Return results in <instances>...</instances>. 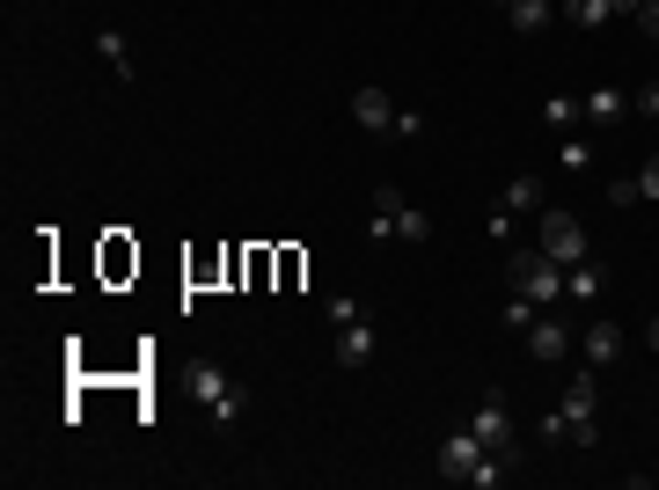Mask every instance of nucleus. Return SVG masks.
<instances>
[{"label": "nucleus", "instance_id": "1", "mask_svg": "<svg viewBox=\"0 0 659 490\" xmlns=\"http://www.w3.org/2000/svg\"><path fill=\"white\" fill-rule=\"evenodd\" d=\"M505 279H513V293H521V300H535V308H557V300H564V263L542 257V249H513Z\"/></svg>", "mask_w": 659, "mask_h": 490}, {"label": "nucleus", "instance_id": "2", "mask_svg": "<svg viewBox=\"0 0 659 490\" xmlns=\"http://www.w3.org/2000/svg\"><path fill=\"white\" fill-rule=\"evenodd\" d=\"M469 432L484 439L491 454H505V461H528V447H521V424H513V410H505V388H484V410L469 418Z\"/></svg>", "mask_w": 659, "mask_h": 490}, {"label": "nucleus", "instance_id": "3", "mask_svg": "<svg viewBox=\"0 0 659 490\" xmlns=\"http://www.w3.org/2000/svg\"><path fill=\"white\" fill-rule=\"evenodd\" d=\"M535 234H542V257H557L564 271H572L579 257H593V249H587V228H579L564 206H542V212H535Z\"/></svg>", "mask_w": 659, "mask_h": 490}, {"label": "nucleus", "instance_id": "4", "mask_svg": "<svg viewBox=\"0 0 659 490\" xmlns=\"http://www.w3.org/2000/svg\"><path fill=\"white\" fill-rule=\"evenodd\" d=\"M191 396H198V403H206V418L220 424V432H227V424H235V418H243V396H235V381H227L220 367H206V359H198V367H191Z\"/></svg>", "mask_w": 659, "mask_h": 490}, {"label": "nucleus", "instance_id": "5", "mask_svg": "<svg viewBox=\"0 0 659 490\" xmlns=\"http://www.w3.org/2000/svg\"><path fill=\"white\" fill-rule=\"evenodd\" d=\"M572 344H579V337H572V322H564V316H550V308H542V316L528 322V359H535V367H557V359H564Z\"/></svg>", "mask_w": 659, "mask_h": 490}, {"label": "nucleus", "instance_id": "6", "mask_svg": "<svg viewBox=\"0 0 659 490\" xmlns=\"http://www.w3.org/2000/svg\"><path fill=\"white\" fill-rule=\"evenodd\" d=\"M484 454H491V447H484V439H476V432H469V424H462V432H447V447H440V461H433V469L447 476V483H469V476H476V461H484Z\"/></svg>", "mask_w": 659, "mask_h": 490}, {"label": "nucleus", "instance_id": "7", "mask_svg": "<svg viewBox=\"0 0 659 490\" xmlns=\"http://www.w3.org/2000/svg\"><path fill=\"white\" fill-rule=\"evenodd\" d=\"M374 351H382V337H374V322H366V316L337 322V367H345V373L374 367Z\"/></svg>", "mask_w": 659, "mask_h": 490}, {"label": "nucleus", "instance_id": "8", "mask_svg": "<svg viewBox=\"0 0 659 490\" xmlns=\"http://www.w3.org/2000/svg\"><path fill=\"white\" fill-rule=\"evenodd\" d=\"M557 410H564V424H593V418H601V373H572V381H564V403H557Z\"/></svg>", "mask_w": 659, "mask_h": 490}, {"label": "nucleus", "instance_id": "9", "mask_svg": "<svg viewBox=\"0 0 659 490\" xmlns=\"http://www.w3.org/2000/svg\"><path fill=\"white\" fill-rule=\"evenodd\" d=\"M579 351H587V367H593V373L616 367V359H623V322L593 316V322H587V337H579Z\"/></svg>", "mask_w": 659, "mask_h": 490}, {"label": "nucleus", "instance_id": "10", "mask_svg": "<svg viewBox=\"0 0 659 490\" xmlns=\"http://www.w3.org/2000/svg\"><path fill=\"white\" fill-rule=\"evenodd\" d=\"M352 118L366 124V132H396V96H388V88H352Z\"/></svg>", "mask_w": 659, "mask_h": 490}, {"label": "nucleus", "instance_id": "11", "mask_svg": "<svg viewBox=\"0 0 659 490\" xmlns=\"http://www.w3.org/2000/svg\"><path fill=\"white\" fill-rule=\"evenodd\" d=\"M601 286H608V263L601 257H579L572 271H564V300H601Z\"/></svg>", "mask_w": 659, "mask_h": 490}, {"label": "nucleus", "instance_id": "12", "mask_svg": "<svg viewBox=\"0 0 659 490\" xmlns=\"http://www.w3.org/2000/svg\"><path fill=\"white\" fill-rule=\"evenodd\" d=\"M396 212H403V191L382 183V191H374V220H366V242H396Z\"/></svg>", "mask_w": 659, "mask_h": 490}, {"label": "nucleus", "instance_id": "13", "mask_svg": "<svg viewBox=\"0 0 659 490\" xmlns=\"http://www.w3.org/2000/svg\"><path fill=\"white\" fill-rule=\"evenodd\" d=\"M499 212H505V220H528V212H542V183H535V176H513V183L499 191Z\"/></svg>", "mask_w": 659, "mask_h": 490}, {"label": "nucleus", "instance_id": "14", "mask_svg": "<svg viewBox=\"0 0 659 490\" xmlns=\"http://www.w3.org/2000/svg\"><path fill=\"white\" fill-rule=\"evenodd\" d=\"M505 22H513L521 37H542V30L557 22V0H513V8H505Z\"/></svg>", "mask_w": 659, "mask_h": 490}, {"label": "nucleus", "instance_id": "15", "mask_svg": "<svg viewBox=\"0 0 659 490\" xmlns=\"http://www.w3.org/2000/svg\"><path fill=\"white\" fill-rule=\"evenodd\" d=\"M579 103H587V118H593V124H623L630 96H623V88H587V96H579Z\"/></svg>", "mask_w": 659, "mask_h": 490}, {"label": "nucleus", "instance_id": "16", "mask_svg": "<svg viewBox=\"0 0 659 490\" xmlns=\"http://www.w3.org/2000/svg\"><path fill=\"white\" fill-rule=\"evenodd\" d=\"M542 124L564 140V132H579V124H587V103H579V96H550V103H542Z\"/></svg>", "mask_w": 659, "mask_h": 490}, {"label": "nucleus", "instance_id": "17", "mask_svg": "<svg viewBox=\"0 0 659 490\" xmlns=\"http://www.w3.org/2000/svg\"><path fill=\"white\" fill-rule=\"evenodd\" d=\"M96 52L118 67V81H132V52H125V37H118V30H96Z\"/></svg>", "mask_w": 659, "mask_h": 490}, {"label": "nucleus", "instance_id": "18", "mask_svg": "<svg viewBox=\"0 0 659 490\" xmlns=\"http://www.w3.org/2000/svg\"><path fill=\"white\" fill-rule=\"evenodd\" d=\"M564 22H579V30H601V22H608V0H564Z\"/></svg>", "mask_w": 659, "mask_h": 490}, {"label": "nucleus", "instance_id": "19", "mask_svg": "<svg viewBox=\"0 0 659 490\" xmlns=\"http://www.w3.org/2000/svg\"><path fill=\"white\" fill-rule=\"evenodd\" d=\"M535 316H542L535 300H521V293H513V300H505V316H499V322H505L513 337H528V322H535Z\"/></svg>", "mask_w": 659, "mask_h": 490}, {"label": "nucleus", "instance_id": "20", "mask_svg": "<svg viewBox=\"0 0 659 490\" xmlns=\"http://www.w3.org/2000/svg\"><path fill=\"white\" fill-rule=\"evenodd\" d=\"M425 234H433V220H425L417 206H403L396 212V242H425Z\"/></svg>", "mask_w": 659, "mask_h": 490}, {"label": "nucleus", "instance_id": "21", "mask_svg": "<svg viewBox=\"0 0 659 490\" xmlns=\"http://www.w3.org/2000/svg\"><path fill=\"white\" fill-rule=\"evenodd\" d=\"M557 161H564V169H593V140H579V132H564V147H557Z\"/></svg>", "mask_w": 659, "mask_h": 490}, {"label": "nucleus", "instance_id": "22", "mask_svg": "<svg viewBox=\"0 0 659 490\" xmlns=\"http://www.w3.org/2000/svg\"><path fill=\"white\" fill-rule=\"evenodd\" d=\"M564 432H572V424H564V410H542V424H535L542 447H564Z\"/></svg>", "mask_w": 659, "mask_h": 490}, {"label": "nucleus", "instance_id": "23", "mask_svg": "<svg viewBox=\"0 0 659 490\" xmlns=\"http://www.w3.org/2000/svg\"><path fill=\"white\" fill-rule=\"evenodd\" d=\"M608 206H645V198H638V176H608Z\"/></svg>", "mask_w": 659, "mask_h": 490}, {"label": "nucleus", "instance_id": "24", "mask_svg": "<svg viewBox=\"0 0 659 490\" xmlns=\"http://www.w3.org/2000/svg\"><path fill=\"white\" fill-rule=\"evenodd\" d=\"M638 198H652V206H659V147L645 154V169H638Z\"/></svg>", "mask_w": 659, "mask_h": 490}, {"label": "nucleus", "instance_id": "25", "mask_svg": "<svg viewBox=\"0 0 659 490\" xmlns=\"http://www.w3.org/2000/svg\"><path fill=\"white\" fill-rule=\"evenodd\" d=\"M425 132V110H396V140H417Z\"/></svg>", "mask_w": 659, "mask_h": 490}, {"label": "nucleus", "instance_id": "26", "mask_svg": "<svg viewBox=\"0 0 659 490\" xmlns=\"http://www.w3.org/2000/svg\"><path fill=\"white\" fill-rule=\"evenodd\" d=\"M564 447H601V418H593V424H572V432H564Z\"/></svg>", "mask_w": 659, "mask_h": 490}, {"label": "nucleus", "instance_id": "27", "mask_svg": "<svg viewBox=\"0 0 659 490\" xmlns=\"http://www.w3.org/2000/svg\"><path fill=\"white\" fill-rule=\"evenodd\" d=\"M630 103H638V110H645V118H659V81H645V88H638V96H630Z\"/></svg>", "mask_w": 659, "mask_h": 490}, {"label": "nucleus", "instance_id": "28", "mask_svg": "<svg viewBox=\"0 0 659 490\" xmlns=\"http://www.w3.org/2000/svg\"><path fill=\"white\" fill-rule=\"evenodd\" d=\"M638 30H645V37H659V0H645V8H638Z\"/></svg>", "mask_w": 659, "mask_h": 490}, {"label": "nucleus", "instance_id": "29", "mask_svg": "<svg viewBox=\"0 0 659 490\" xmlns=\"http://www.w3.org/2000/svg\"><path fill=\"white\" fill-rule=\"evenodd\" d=\"M645 0H608V16H638Z\"/></svg>", "mask_w": 659, "mask_h": 490}, {"label": "nucleus", "instance_id": "30", "mask_svg": "<svg viewBox=\"0 0 659 490\" xmlns=\"http://www.w3.org/2000/svg\"><path fill=\"white\" fill-rule=\"evenodd\" d=\"M652 351H659V316H652Z\"/></svg>", "mask_w": 659, "mask_h": 490}, {"label": "nucleus", "instance_id": "31", "mask_svg": "<svg viewBox=\"0 0 659 490\" xmlns=\"http://www.w3.org/2000/svg\"><path fill=\"white\" fill-rule=\"evenodd\" d=\"M491 8H513V0H491Z\"/></svg>", "mask_w": 659, "mask_h": 490}]
</instances>
